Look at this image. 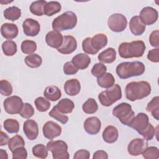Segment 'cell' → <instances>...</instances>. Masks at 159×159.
<instances>
[{"mask_svg": "<svg viewBox=\"0 0 159 159\" xmlns=\"http://www.w3.org/2000/svg\"><path fill=\"white\" fill-rule=\"evenodd\" d=\"M155 135V129L151 124H150L148 128L141 134V135H142L144 139L147 141L151 140L153 138Z\"/></svg>", "mask_w": 159, "mask_h": 159, "instance_id": "obj_49", "label": "cell"}, {"mask_svg": "<svg viewBox=\"0 0 159 159\" xmlns=\"http://www.w3.org/2000/svg\"><path fill=\"white\" fill-rule=\"evenodd\" d=\"M49 116L53 118H54L55 119H56L57 120L59 121L60 122H61V124H65L67 123V122L68 121V117L65 114H63V113H61V112H60L57 107H55V106L52 108V109L49 112Z\"/></svg>", "mask_w": 159, "mask_h": 159, "instance_id": "obj_42", "label": "cell"}, {"mask_svg": "<svg viewBox=\"0 0 159 159\" xmlns=\"http://www.w3.org/2000/svg\"><path fill=\"white\" fill-rule=\"evenodd\" d=\"M46 1L40 0L34 1L31 3L30 6V11L33 14L37 16H42L44 14V6L47 4Z\"/></svg>", "mask_w": 159, "mask_h": 159, "instance_id": "obj_32", "label": "cell"}, {"mask_svg": "<svg viewBox=\"0 0 159 159\" xmlns=\"http://www.w3.org/2000/svg\"><path fill=\"white\" fill-rule=\"evenodd\" d=\"M0 138H1V142H0L1 146H4L6 144H8V142L10 139L9 138V136L2 130L0 132Z\"/></svg>", "mask_w": 159, "mask_h": 159, "instance_id": "obj_54", "label": "cell"}, {"mask_svg": "<svg viewBox=\"0 0 159 159\" xmlns=\"http://www.w3.org/2000/svg\"><path fill=\"white\" fill-rule=\"evenodd\" d=\"M13 159H25L27 157V152L24 147H20L12 152Z\"/></svg>", "mask_w": 159, "mask_h": 159, "instance_id": "obj_47", "label": "cell"}, {"mask_svg": "<svg viewBox=\"0 0 159 159\" xmlns=\"http://www.w3.org/2000/svg\"><path fill=\"white\" fill-rule=\"evenodd\" d=\"M48 150L52 153L54 159H68L70 157L68 145L63 140H51L47 144Z\"/></svg>", "mask_w": 159, "mask_h": 159, "instance_id": "obj_7", "label": "cell"}, {"mask_svg": "<svg viewBox=\"0 0 159 159\" xmlns=\"http://www.w3.org/2000/svg\"><path fill=\"white\" fill-rule=\"evenodd\" d=\"M4 128L9 134H17L19 130V123L14 119H7L3 123Z\"/></svg>", "mask_w": 159, "mask_h": 159, "instance_id": "obj_35", "label": "cell"}, {"mask_svg": "<svg viewBox=\"0 0 159 159\" xmlns=\"http://www.w3.org/2000/svg\"><path fill=\"white\" fill-rule=\"evenodd\" d=\"M145 159H158L159 158L158 148L156 147H147L142 153Z\"/></svg>", "mask_w": 159, "mask_h": 159, "instance_id": "obj_41", "label": "cell"}, {"mask_svg": "<svg viewBox=\"0 0 159 159\" xmlns=\"http://www.w3.org/2000/svg\"><path fill=\"white\" fill-rule=\"evenodd\" d=\"M158 17V11L152 7H145L140 12L139 17L142 23L145 25H150L155 24Z\"/></svg>", "mask_w": 159, "mask_h": 159, "instance_id": "obj_11", "label": "cell"}, {"mask_svg": "<svg viewBox=\"0 0 159 159\" xmlns=\"http://www.w3.org/2000/svg\"><path fill=\"white\" fill-rule=\"evenodd\" d=\"M109 28L113 32H120L124 31L127 25V20L123 14L116 13L111 15L107 20Z\"/></svg>", "mask_w": 159, "mask_h": 159, "instance_id": "obj_8", "label": "cell"}, {"mask_svg": "<svg viewBox=\"0 0 159 159\" xmlns=\"http://www.w3.org/2000/svg\"><path fill=\"white\" fill-rule=\"evenodd\" d=\"M98 58L101 63H111L116 58V51L112 47L107 48L98 55Z\"/></svg>", "mask_w": 159, "mask_h": 159, "instance_id": "obj_25", "label": "cell"}, {"mask_svg": "<svg viewBox=\"0 0 159 159\" xmlns=\"http://www.w3.org/2000/svg\"><path fill=\"white\" fill-rule=\"evenodd\" d=\"M148 147L147 140L140 138H137L130 141L127 146V151L130 155L138 156L142 154L143 151Z\"/></svg>", "mask_w": 159, "mask_h": 159, "instance_id": "obj_13", "label": "cell"}, {"mask_svg": "<svg viewBox=\"0 0 159 159\" xmlns=\"http://www.w3.org/2000/svg\"><path fill=\"white\" fill-rule=\"evenodd\" d=\"M23 130L27 138L30 140H34L39 135V126L37 123L32 119H28L24 122Z\"/></svg>", "mask_w": 159, "mask_h": 159, "instance_id": "obj_16", "label": "cell"}, {"mask_svg": "<svg viewBox=\"0 0 159 159\" xmlns=\"http://www.w3.org/2000/svg\"><path fill=\"white\" fill-rule=\"evenodd\" d=\"M2 50L5 55L13 56L17 52V45L15 42L11 40H7L2 43Z\"/></svg>", "mask_w": 159, "mask_h": 159, "instance_id": "obj_34", "label": "cell"}, {"mask_svg": "<svg viewBox=\"0 0 159 159\" xmlns=\"http://www.w3.org/2000/svg\"><path fill=\"white\" fill-rule=\"evenodd\" d=\"M148 116L143 112L139 113L133 119L129 127L135 130L139 134H142L149 126Z\"/></svg>", "mask_w": 159, "mask_h": 159, "instance_id": "obj_10", "label": "cell"}, {"mask_svg": "<svg viewBox=\"0 0 159 159\" xmlns=\"http://www.w3.org/2000/svg\"><path fill=\"white\" fill-rule=\"evenodd\" d=\"M93 159H107L108 158V155L106 152L104 150H98L95 152L93 156Z\"/></svg>", "mask_w": 159, "mask_h": 159, "instance_id": "obj_53", "label": "cell"}, {"mask_svg": "<svg viewBox=\"0 0 159 159\" xmlns=\"http://www.w3.org/2000/svg\"><path fill=\"white\" fill-rule=\"evenodd\" d=\"M43 95L47 99L56 101L61 98V92L57 86L50 85L46 87L43 91Z\"/></svg>", "mask_w": 159, "mask_h": 159, "instance_id": "obj_26", "label": "cell"}, {"mask_svg": "<svg viewBox=\"0 0 159 159\" xmlns=\"http://www.w3.org/2000/svg\"><path fill=\"white\" fill-rule=\"evenodd\" d=\"M71 62L78 69L84 70L87 68L90 64L91 58L88 55L81 53L74 56Z\"/></svg>", "mask_w": 159, "mask_h": 159, "instance_id": "obj_22", "label": "cell"}, {"mask_svg": "<svg viewBox=\"0 0 159 159\" xmlns=\"http://www.w3.org/2000/svg\"><path fill=\"white\" fill-rule=\"evenodd\" d=\"M131 32L135 35H141L145 30V25L142 23L139 16L132 17L129 22Z\"/></svg>", "mask_w": 159, "mask_h": 159, "instance_id": "obj_20", "label": "cell"}, {"mask_svg": "<svg viewBox=\"0 0 159 159\" xmlns=\"http://www.w3.org/2000/svg\"><path fill=\"white\" fill-rule=\"evenodd\" d=\"M5 111L9 114H19L22 107V99L17 96H12L7 98L3 102Z\"/></svg>", "mask_w": 159, "mask_h": 159, "instance_id": "obj_9", "label": "cell"}, {"mask_svg": "<svg viewBox=\"0 0 159 159\" xmlns=\"http://www.w3.org/2000/svg\"><path fill=\"white\" fill-rule=\"evenodd\" d=\"M0 157H1V158L2 159H7L8 158V157H7V153L6 152V150H4L2 149H1L0 150Z\"/></svg>", "mask_w": 159, "mask_h": 159, "instance_id": "obj_55", "label": "cell"}, {"mask_svg": "<svg viewBox=\"0 0 159 159\" xmlns=\"http://www.w3.org/2000/svg\"><path fill=\"white\" fill-rule=\"evenodd\" d=\"M77 16L72 11H66L55 18L52 22V29L54 31L61 32L71 30L77 24Z\"/></svg>", "mask_w": 159, "mask_h": 159, "instance_id": "obj_4", "label": "cell"}, {"mask_svg": "<svg viewBox=\"0 0 159 159\" xmlns=\"http://www.w3.org/2000/svg\"><path fill=\"white\" fill-rule=\"evenodd\" d=\"M34 104L37 109L40 112H45L48 111L51 104L48 100L43 97L37 98L34 101Z\"/></svg>", "mask_w": 159, "mask_h": 159, "instance_id": "obj_40", "label": "cell"}, {"mask_svg": "<svg viewBox=\"0 0 159 159\" xmlns=\"http://www.w3.org/2000/svg\"><path fill=\"white\" fill-rule=\"evenodd\" d=\"M20 48L25 54H33L37 50V43L33 40H25L22 42Z\"/></svg>", "mask_w": 159, "mask_h": 159, "instance_id": "obj_37", "label": "cell"}, {"mask_svg": "<svg viewBox=\"0 0 159 159\" xmlns=\"http://www.w3.org/2000/svg\"><path fill=\"white\" fill-rule=\"evenodd\" d=\"M77 48V42L76 39L72 35H65L63 43L57 51L60 53L67 55L73 53Z\"/></svg>", "mask_w": 159, "mask_h": 159, "instance_id": "obj_14", "label": "cell"}, {"mask_svg": "<svg viewBox=\"0 0 159 159\" xmlns=\"http://www.w3.org/2000/svg\"><path fill=\"white\" fill-rule=\"evenodd\" d=\"M22 28L25 35L30 37L36 36L40 30L39 22L32 18H27L23 22Z\"/></svg>", "mask_w": 159, "mask_h": 159, "instance_id": "obj_15", "label": "cell"}, {"mask_svg": "<svg viewBox=\"0 0 159 159\" xmlns=\"http://www.w3.org/2000/svg\"><path fill=\"white\" fill-rule=\"evenodd\" d=\"M34 114V109L33 106L28 103L25 102L24 103L23 107L19 112V115L25 119H29L32 117Z\"/></svg>", "mask_w": 159, "mask_h": 159, "instance_id": "obj_43", "label": "cell"}, {"mask_svg": "<svg viewBox=\"0 0 159 159\" xmlns=\"http://www.w3.org/2000/svg\"><path fill=\"white\" fill-rule=\"evenodd\" d=\"M112 115L118 118L122 124L129 127L135 117L132 106L127 102H122L116 106L112 110Z\"/></svg>", "mask_w": 159, "mask_h": 159, "instance_id": "obj_6", "label": "cell"}, {"mask_svg": "<svg viewBox=\"0 0 159 159\" xmlns=\"http://www.w3.org/2000/svg\"><path fill=\"white\" fill-rule=\"evenodd\" d=\"M82 109L83 112L86 114H94L98 111V105L94 99L89 98L83 104Z\"/></svg>", "mask_w": 159, "mask_h": 159, "instance_id": "obj_36", "label": "cell"}, {"mask_svg": "<svg viewBox=\"0 0 159 159\" xmlns=\"http://www.w3.org/2000/svg\"><path fill=\"white\" fill-rule=\"evenodd\" d=\"M48 148L45 145L40 143L33 147L32 153L33 155L39 158H45L48 155Z\"/></svg>", "mask_w": 159, "mask_h": 159, "instance_id": "obj_39", "label": "cell"}, {"mask_svg": "<svg viewBox=\"0 0 159 159\" xmlns=\"http://www.w3.org/2000/svg\"><path fill=\"white\" fill-rule=\"evenodd\" d=\"M61 4L57 1L47 2L44 6V14L47 16H52L61 11Z\"/></svg>", "mask_w": 159, "mask_h": 159, "instance_id": "obj_31", "label": "cell"}, {"mask_svg": "<svg viewBox=\"0 0 159 159\" xmlns=\"http://www.w3.org/2000/svg\"><path fill=\"white\" fill-rule=\"evenodd\" d=\"M84 129L90 135L97 134L101 129V122L97 117H88L84 122Z\"/></svg>", "mask_w": 159, "mask_h": 159, "instance_id": "obj_17", "label": "cell"}, {"mask_svg": "<svg viewBox=\"0 0 159 159\" xmlns=\"http://www.w3.org/2000/svg\"><path fill=\"white\" fill-rule=\"evenodd\" d=\"M81 89L80 81L75 78L67 80L64 84V90L66 94L74 96L77 95Z\"/></svg>", "mask_w": 159, "mask_h": 159, "instance_id": "obj_21", "label": "cell"}, {"mask_svg": "<svg viewBox=\"0 0 159 159\" xmlns=\"http://www.w3.org/2000/svg\"><path fill=\"white\" fill-rule=\"evenodd\" d=\"M63 73L66 75H72L76 74L78 69L73 64L71 61L66 62L63 67Z\"/></svg>", "mask_w": 159, "mask_h": 159, "instance_id": "obj_48", "label": "cell"}, {"mask_svg": "<svg viewBox=\"0 0 159 159\" xmlns=\"http://www.w3.org/2000/svg\"><path fill=\"white\" fill-rule=\"evenodd\" d=\"M149 42L151 46L156 48L159 47V30H153L150 35Z\"/></svg>", "mask_w": 159, "mask_h": 159, "instance_id": "obj_50", "label": "cell"}, {"mask_svg": "<svg viewBox=\"0 0 159 159\" xmlns=\"http://www.w3.org/2000/svg\"><path fill=\"white\" fill-rule=\"evenodd\" d=\"M42 131L45 138L52 140L54 138L61 135V127L57 123L50 120L43 125Z\"/></svg>", "mask_w": 159, "mask_h": 159, "instance_id": "obj_12", "label": "cell"}, {"mask_svg": "<svg viewBox=\"0 0 159 159\" xmlns=\"http://www.w3.org/2000/svg\"><path fill=\"white\" fill-rule=\"evenodd\" d=\"M144 64L139 61H126L119 64L116 67V73L120 79H127L142 75L145 72Z\"/></svg>", "mask_w": 159, "mask_h": 159, "instance_id": "obj_2", "label": "cell"}, {"mask_svg": "<svg viewBox=\"0 0 159 159\" xmlns=\"http://www.w3.org/2000/svg\"><path fill=\"white\" fill-rule=\"evenodd\" d=\"M12 86L11 84L6 80H2L0 81V93L2 95L8 96L12 93Z\"/></svg>", "mask_w": 159, "mask_h": 159, "instance_id": "obj_45", "label": "cell"}, {"mask_svg": "<svg viewBox=\"0 0 159 159\" xmlns=\"http://www.w3.org/2000/svg\"><path fill=\"white\" fill-rule=\"evenodd\" d=\"M63 37L62 34L57 31H50L45 36V42L47 44L52 48H58L63 43Z\"/></svg>", "mask_w": 159, "mask_h": 159, "instance_id": "obj_18", "label": "cell"}, {"mask_svg": "<svg viewBox=\"0 0 159 159\" xmlns=\"http://www.w3.org/2000/svg\"><path fill=\"white\" fill-rule=\"evenodd\" d=\"M107 71V67L102 63H97L94 64L91 69V74L93 76L99 78L106 73Z\"/></svg>", "mask_w": 159, "mask_h": 159, "instance_id": "obj_44", "label": "cell"}, {"mask_svg": "<svg viewBox=\"0 0 159 159\" xmlns=\"http://www.w3.org/2000/svg\"><path fill=\"white\" fill-rule=\"evenodd\" d=\"M2 36L8 40L16 38L19 34L17 26L13 23H4L1 27Z\"/></svg>", "mask_w": 159, "mask_h": 159, "instance_id": "obj_19", "label": "cell"}, {"mask_svg": "<svg viewBox=\"0 0 159 159\" xmlns=\"http://www.w3.org/2000/svg\"><path fill=\"white\" fill-rule=\"evenodd\" d=\"M57 109L63 114L71 113L75 108L74 102L68 98H63L55 106Z\"/></svg>", "mask_w": 159, "mask_h": 159, "instance_id": "obj_27", "label": "cell"}, {"mask_svg": "<svg viewBox=\"0 0 159 159\" xmlns=\"http://www.w3.org/2000/svg\"><path fill=\"white\" fill-rule=\"evenodd\" d=\"M146 110L150 112L156 120H159V97L158 96L153 98L148 103Z\"/></svg>", "mask_w": 159, "mask_h": 159, "instance_id": "obj_29", "label": "cell"}, {"mask_svg": "<svg viewBox=\"0 0 159 159\" xmlns=\"http://www.w3.org/2000/svg\"><path fill=\"white\" fill-rule=\"evenodd\" d=\"M147 58L152 62L158 63L159 61V48H156L150 50L148 53Z\"/></svg>", "mask_w": 159, "mask_h": 159, "instance_id": "obj_51", "label": "cell"}, {"mask_svg": "<svg viewBox=\"0 0 159 159\" xmlns=\"http://www.w3.org/2000/svg\"><path fill=\"white\" fill-rule=\"evenodd\" d=\"M146 47L142 40L123 42L118 48L119 54L123 58H139L143 56Z\"/></svg>", "mask_w": 159, "mask_h": 159, "instance_id": "obj_3", "label": "cell"}, {"mask_svg": "<svg viewBox=\"0 0 159 159\" xmlns=\"http://www.w3.org/2000/svg\"><path fill=\"white\" fill-rule=\"evenodd\" d=\"M91 37H87L83 40L82 42V48L83 50L88 54L95 55L98 53L97 51L93 49L91 45Z\"/></svg>", "mask_w": 159, "mask_h": 159, "instance_id": "obj_46", "label": "cell"}, {"mask_svg": "<svg viewBox=\"0 0 159 159\" xmlns=\"http://www.w3.org/2000/svg\"><path fill=\"white\" fill-rule=\"evenodd\" d=\"M4 17L5 19L11 21H15L21 16V10L16 6H11L4 11Z\"/></svg>", "mask_w": 159, "mask_h": 159, "instance_id": "obj_30", "label": "cell"}, {"mask_svg": "<svg viewBox=\"0 0 159 159\" xmlns=\"http://www.w3.org/2000/svg\"><path fill=\"white\" fill-rule=\"evenodd\" d=\"M97 83L103 88H109L114 84L115 79L111 73H106L101 76L97 78Z\"/></svg>", "mask_w": 159, "mask_h": 159, "instance_id": "obj_28", "label": "cell"}, {"mask_svg": "<svg viewBox=\"0 0 159 159\" xmlns=\"http://www.w3.org/2000/svg\"><path fill=\"white\" fill-rule=\"evenodd\" d=\"M151 90V86L147 81H132L125 86V97L130 101L140 100L148 96L150 94Z\"/></svg>", "mask_w": 159, "mask_h": 159, "instance_id": "obj_1", "label": "cell"}, {"mask_svg": "<svg viewBox=\"0 0 159 159\" xmlns=\"http://www.w3.org/2000/svg\"><path fill=\"white\" fill-rule=\"evenodd\" d=\"M122 98V90L118 84H115L105 91H102L98 95L100 103L106 107L112 105L114 102Z\"/></svg>", "mask_w": 159, "mask_h": 159, "instance_id": "obj_5", "label": "cell"}, {"mask_svg": "<svg viewBox=\"0 0 159 159\" xmlns=\"http://www.w3.org/2000/svg\"><path fill=\"white\" fill-rule=\"evenodd\" d=\"M25 142L23 137L19 135H16L11 138L8 142V147L12 152L16 148L20 147H24Z\"/></svg>", "mask_w": 159, "mask_h": 159, "instance_id": "obj_38", "label": "cell"}, {"mask_svg": "<svg viewBox=\"0 0 159 159\" xmlns=\"http://www.w3.org/2000/svg\"><path fill=\"white\" fill-rule=\"evenodd\" d=\"M90 157L89 152L86 150H80L75 152L73 158L74 159H88Z\"/></svg>", "mask_w": 159, "mask_h": 159, "instance_id": "obj_52", "label": "cell"}, {"mask_svg": "<svg viewBox=\"0 0 159 159\" xmlns=\"http://www.w3.org/2000/svg\"><path fill=\"white\" fill-rule=\"evenodd\" d=\"M119 132L117 128L113 125L107 126L102 132V139L108 143H112L117 141Z\"/></svg>", "mask_w": 159, "mask_h": 159, "instance_id": "obj_23", "label": "cell"}, {"mask_svg": "<svg viewBox=\"0 0 159 159\" xmlns=\"http://www.w3.org/2000/svg\"><path fill=\"white\" fill-rule=\"evenodd\" d=\"M24 61L27 66L32 68H36L42 65V59L38 54L33 53L27 55L25 58Z\"/></svg>", "mask_w": 159, "mask_h": 159, "instance_id": "obj_33", "label": "cell"}, {"mask_svg": "<svg viewBox=\"0 0 159 159\" xmlns=\"http://www.w3.org/2000/svg\"><path fill=\"white\" fill-rule=\"evenodd\" d=\"M107 43V37L104 34H97L91 39V45L93 49L98 52L99 50L106 47Z\"/></svg>", "mask_w": 159, "mask_h": 159, "instance_id": "obj_24", "label": "cell"}]
</instances>
